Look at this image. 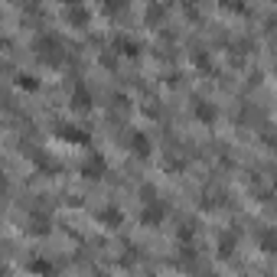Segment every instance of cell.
Wrapping results in <instances>:
<instances>
[{
	"instance_id": "cell-1",
	"label": "cell",
	"mask_w": 277,
	"mask_h": 277,
	"mask_svg": "<svg viewBox=\"0 0 277 277\" xmlns=\"http://www.w3.org/2000/svg\"><path fill=\"white\" fill-rule=\"evenodd\" d=\"M88 105H92V98H88V88L79 85V88H75V98H72V108H75V111H88Z\"/></svg>"
},
{
	"instance_id": "cell-3",
	"label": "cell",
	"mask_w": 277,
	"mask_h": 277,
	"mask_svg": "<svg viewBox=\"0 0 277 277\" xmlns=\"http://www.w3.org/2000/svg\"><path fill=\"white\" fill-rule=\"evenodd\" d=\"M101 166H105V163H101V160H88V163H85V170H88L85 176H101V173H98Z\"/></svg>"
},
{
	"instance_id": "cell-2",
	"label": "cell",
	"mask_w": 277,
	"mask_h": 277,
	"mask_svg": "<svg viewBox=\"0 0 277 277\" xmlns=\"http://www.w3.org/2000/svg\"><path fill=\"white\" fill-rule=\"evenodd\" d=\"M59 137H62V141H85V134H82V130H75V127L59 130Z\"/></svg>"
}]
</instances>
